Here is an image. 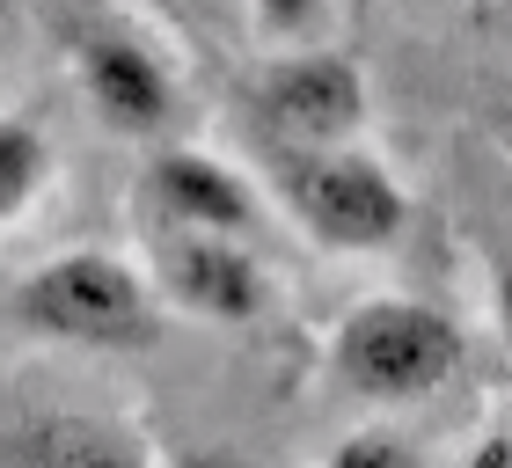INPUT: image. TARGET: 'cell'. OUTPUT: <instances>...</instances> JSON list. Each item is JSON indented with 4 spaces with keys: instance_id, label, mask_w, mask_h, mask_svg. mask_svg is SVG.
Returning a JSON list of instances; mask_svg holds the SVG:
<instances>
[{
    "instance_id": "cell-1",
    "label": "cell",
    "mask_w": 512,
    "mask_h": 468,
    "mask_svg": "<svg viewBox=\"0 0 512 468\" xmlns=\"http://www.w3.org/2000/svg\"><path fill=\"white\" fill-rule=\"evenodd\" d=\"M8 315L15 330H30L44 344L132 351L154 337V278H139L110 249H66L8 293Z\"/></svg>"
},
{
    "instance_id": "cell-8",
    "label": "cell",
    "mask_w": 512,
    "mask_h": 468,
    "mask_svg": "<svg viewBox=\"0 0 512 468\" xmlns=\"http://www.w3.org/2000/svg\"><path fill=\"white\" fill-rule=\"evenodd\" d=\"M0 468H154L147 439L96 410H44L0 432Z\"/></svg>"
},
{
    "instance_id": "cell-2",
    "label": "cell",
    "mask_w": 512,
    "mask_h": 468,
    "mask_svg": "<svg viewBox=\"0 0 512 468\" xmlns=\"http://www.w3.org/2000/svg\"><path fill=\"white\" fill-rule=\"evenodd\" d=\"M286 213L337 256H381L410 220V198L359 147H271Z\"/></svg>"
},
{
    "instance_id": "cell-12",
    "label": "cell",
    "mask_w": 512,
    "mask_h": 468,
    "mask_svg": "<svg viewBox=\"0 0 512 468\" xmlns=\"http://www.w3.org/2000/svg\"><path fill=\"white\" fill-rule=\"evenodd\" d=\"M483 132L498 139V154H512V81H498L491 96H483Z\"/></svg>"
},
{
    "instance_id": "cell-4",
    "label": "cell",
    "mask_w": 512,
    "mask_h": 468,
    "mask_svg": "<svg viewBox=\"0 0 512 468\" xmlns=\"http://www.w3.org/2000/svg\"><path fill=\"white\" fill-rule=\"evenodd\" d=\"M271 147H352L366 125V74L344 52H286L249 88Z\"/></svg>"
},
{
    "instance_id": "cell-16",
    "label": "cell",
    "mask_w": 512,
    "mask_h": 468,
    "mask_svg": "<svg viewBox=\"0 0 512 468\" xmlns=\"http://www.w3.org/2000/svg\"><path fill=\"white\" fill-rule=\"evenodd\" d=\"M161 8H176V0H161Z\"/></svg>"
},
{
    "instance_id": "cell-14",
    "label": "cell",
    "mask_w": 512,
    "mask_h": 468,
    "mask_svg": "<svg viewBox=\"0 0 512 468\" xmlns=\"http://www.w3.org/2000/svg\"><path fill=\"white\" fill-rule=\"evenodd\" d=\"M491 308H498V330H505V344H512V256L491 271Z\"/></svg>"
},
{
    "instance_id": "cell-9",
    "label": "cell",
    "mask_w": 512,
    "mask_h": 468,
    "mask_svg": "<svg viewBox=\"0 0 512 468\" xmlns=\"http://www.w3.org/2000/svg\"><path fill=\"white\" fill-rule=\"evenodd\" d=\"M52 139H44L30 117H8L0 110V227H15L30 205L52 191Z\"/></svg>"
},
{
    "instance_id": "cell-7",
    "label": "cell",
    "mask_w": 512,
    "mask_h": 468,
    "mask_svg": "<svg viewBox=\"0 0 512 468\" xmlns=\"http://www.w3.org/2000/svg\"><path fill=\"white\" fill-rule=\"evenodd\" d=\"M74 81H81L88 110H96L110 132L147 139V132H161V125L176 117V81H169V66H161L139 37H125V30H88V37L74 44Z\"/></svg>"
},
{
    "instance_id": "cell-11",
    "label": "cell",
    "mask_w": 512,
    "mask_h": 468,
    "mask_svg": "<svg viewBox=\"0 0 512 468\" xmlns=\"http://www.w3.org/2000/svg\"><path fill=\"white\" fill-rule=\"evenodd\" d=\"M315 22H322V0H256V30L278 37V44L308 37Z\"/></svg>"
},
{
    "instance_id": "cell-10",
    "label": "cell",
    "mask_w": 512,
    "mask_h": 468,
    "mask_svg": "<svg viewBox=\"0 0 512 468\" xmlns=\"http://www.w3.org/2000/svg\"><path fill=\"white\" fill-rule=\"evenodd\" d=\"M322 468H425V454H417L403 432L366 425V432H352V439H337V454L322 461Z\"/></svg>"
},
{
    "instance_id": "cell-5",
    "label": "cell",
    "mask_w": 512,
    "mask_h": 468,
    "mask_svg": "<svg viewBox=\"0 0 512 468\" xmlns=\"http://www.w3.org/2000/svg\"><path fill=\"white\" fill-rule=\"evenodd\" d=\"M154 293L198 322L264 315L271 278L242 234H154Z\"/></svg>"
},
{
    "instance_id": "cell-13",
    "label": "cell",
    "mask_w": 512,
    "mask_h": 468,
    "mask_svg": "<svg viewBox=\"0 0 512 468\" xmlns=\"http://www.w3.org/2000/svg\"><path fill=\"white\" fill-rule=\"evenodd\" d=\"M154 468H249V461L227 454V447H176V454H161Z\"/></svg>"
},
{
    "instance_id": "cell-15",
    "label": "cell",
    "mask_w": 512,
    "mask_h": 468,
    "mask_svg": "<svg viewBox=\"0 0 512 468\" xmlns=\"http://www.w3.org/2000/svg\"><path fill=\"white\" fill-rule=\"evenodd\" d=\"M469 468H512V439H483Z\"/></svg>"
},
{
    "instance_id": "cell-6",
    "label": "cell",
    "mask_w": 512,
    "mask_h": 468,
    "mask_svg": "<svg viewBox=\"0 0 512 468\" xmlns=\"http://www.w3.org/2000/svg\"><path fill=\"white\" fill-rule=\"evenodd\" d=\"M139 213L154 234H256V191L198 147H161L139 176Z\"/></svg>"
},
{
    "instance_id": "cell-3",
    "label": "cell",
    "mask_w": 512,
    "mask_h": 468,
    "mask_svg": "<svg viewBox=\"0 0 512 468\" xmlns=\"http://www.w3.org/2000/svg\"><path fill=\"white\" fill-rule=\"evenodd\" d=\"M461 366V330L432 300H366L337 322V381L366 403H417Z\"/></svg>"
}]
</instances>
